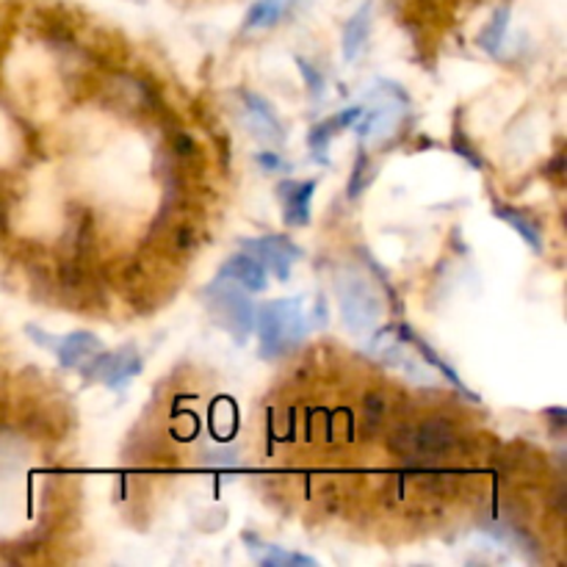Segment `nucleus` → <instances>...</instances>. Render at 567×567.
Segmentation results:
<instances>
[{"label":"nucleus","mask_w":567,"mask_h":567,"mask_svg":"<svg viewBox=\"0 0 567 567\" xmlns=\"http://www.w3.org/2000/svg\"><path fill=\"white\" fill-rule=\"evenodd\" d=\"M457 426L446 419H426L402 424L388 435V449L415 465H435L457 449Z\"/></svg>","instance_id":"1"},{"label":"nucleus","mask_w":567,"mask_h":567,"mask_svg":"<svg viewBox=\"0 0 567 567\" xmlns=\"http://www.w3.org/2000/svg\"><path fill=\"white\" fill-rule=\"evenodd\" d=\"M260 338V354L264 358H280L286 349L299 343L305 336V313L299 299H275L260 305L255 313Z\"/></svg>","instance_id":"2"},{"label":"nucleus","mask_w":567,"mask_h":567,"mask_svg":"<svg viewBox=\"0 0 567 567\" xmlns=\"http://www.w3.org/2000/svg\"><path fill=\"white\" fill-rule=\"evenodd\" d=\"M203 302L210 310L221 330L230 332L236 343H244L255 327V308L244 288L233 282L227 275H216L214 282L203 288Z\"/></svg>","instance_id":"3"},{"label":"nucleus","mask_w":567,"mask_h":567,"mask_svg":"<svg viewBox=\"0 0 567 567\" xmlns=\"http://www.w3.org/2000/svg\"><path fill=\"white\" fill-rule=\"evenodd\" d=\"M336 293L343 321L352 332H371L382 319V299L371 286V277L358 269H341L336 275Z\"/></svg>","instance_id":"4"},{"label":"nucleus","mask_w":567,"mask_h":567,"mask_svg":"<svg viewBox=\"0 0 567 567\" xmlns=\"http://www.w3.org/2000/svg\"><path fill=\"white\" fill-rule=\"evenodd\" d=\"M377 92L382 94L380 103H374L371 109H363V114L354 122L360 136L371 138V142L391 136L410 109V97L396 86V83H380Z\"/></svg>","instance_id":"5"},{"label":"nucleus","mask_w":567,"mask_h":567,"mask_svg":"<svg viewBox=\"0 0 567 567\" xmlns=\"http://www.w3.org/2000/svg\"><path fill=\"white\" fill-rule=\"evenodd\" d=\"M142 374V358L136 349H120V352H103L83 363L86 382H103L111 391H122L133 377Z\"/></svg>","instance_id":"6"},{"label":"nucleus","mask_w":567,"mask_h":567,"mask_svg":"<svg viewBox=\"0 0 567 567\" xmlns=\"http://www.w3.org/2000/svg\"><path fill=\"white\" fill-rule=\"evenodd\" d=\"M244 249L252 252V258H258L264 264L266 271L277 275L280 280L291 277V266L302 258V249L297 244L288 241L286 236H264V238H244Z\"/></svg>","instance_id":"7"},{"label":"nucleus","mask_w":567,"mask_h":567,"mask_svg":"<svg viewBox=\"0 0 567 567\" xmlns=\"http://www.w3.org/2000/svg\"><path fill=\"white\" fill-rule=\"evenodd\" d=\"M241 100H244V127H247L258 142H266V144L282 142L286 133H282V125L280 120H277L275 109H271L260 94H252V92H241Z\"/></svg>","instance_id":"8"},{"label":"nucleus","mask_w":567,"mask_h":567,"mask_svg":"<svg viewBox=\"0 0 567 567\" xmlns=\"http://www.w3.org/2000/svg\"><path fill=\"white\" fill-rule=\"evenodd\" d=\"M319 181H282L277 186V199L286 208V225L305 227L310 221V203Z\"/></svg>","instance_id":"9"},{"label":"nucleus","mask_w":567,"mask_h":567,"mask_svg":"<svg viewBox=\"0 0 567 567\" xmlns=\"http://www.w3.org/2000/svg\"><path fill=\"white\" fill-rule=\"evenodd\" d=\"M100 349H103V343H100V338L94 332H70V336L55 341L53 352L59 358L61 369H78L89 358H94Z\"/></svg>","instance_id":"10"},{"label":"nucleus","mask_w":567,"mask_h":567,"mask_svg":"<svg viewBox=\"0 0 567 567\" xmlns=\"http://www.w3.org/2000/svg\"><path fill=\"white\" fill-rule=\"evenodd\" d=\"M371 11H374L371 0H363V3L358 6V11H354V14L347 20V25H343L341 50H343V59L347 61L358 59V53L363 50V44L369 42Z\"/></svg>","instance_id":"11"},{"label":"nucleus","mask_w":567,"mask_h":567,"mask_svg":"<svg viewBox=\"0 0 567 567\" xmlns=\"http://www.w3.org/2000/svg\"><path fill=\"white\" fill-rule=\"evenodd\" d=\"M221 275L230 277L233 282L244 288V291H266V269L258 258L252 255H233L227 264L221 266Z\"/></svg>","instance_id":"12"},{"label":"nucleus","mask_w":567,"mask_h":567,"mask_svg":"<svg viewBox=\"0 0 567 567\" xmlns=\"http://www.w3.org/2000/svg\"><path fill=\"white\" fill-rule=\"evenodd\" d=\"M363 114V105H354V109H347V111H338L336 116H330V120L319 122V125L310 131V150L316 153V158L324 161V153H327V144L332 142V136H338L341 131H347V127H352L354 122H358V116Z\"/></svg>","instance_id":"13"},{"label":"nucleus","mask_w":567,"mask_h":567,"mask_svg":"<svg viewBox=\"0 0 567 567\" xmlns=\"http://www.w3.org/2000/svg\"><path fill=\"white\" fill-rule=\"evenodd\" d=\"M496 216H498V219L507 221V225L513 227V230L518 233V236L524 238V241L529 244V247L535 249L537 255L543 252V230H540V221H537L535 216L526 214V210L509 208V205H498Z\"/></svg>","instance_id":"14"},{"label":"nucleus","mask_w":567,"mask_h":567,"mask_svg":"<svg viewBox=\"0 0 567 567\" xmlns=\"http://www.w3.org/2000/svg\"><path fill=\"white\" fill-rule=\"evenodd\" d=\"M244 540L252 543V546H247L249 551L258 557V565L264 567H316L313 557H302V554H291V551H282L280 546H269V543H260V540H252L249 535H244Z\"/></svg>","instance_id":"15"},{"label":"nucleus","mask_w":567,"mask_h":567,"mask_svg":"<svg viewBox=\"0 0 567 567\" xmlns=\"http://www.w3.org/2000/svg\"><path fill=\"white\" fill-rule=\"evenodd\" d=\"M507 25H509V6L504 3V6H498L496 11H493L491 22H487V25L480 31V39H476V44H480L482 50H487L491 55H498L504 37H507Z\"/></svg>","instance_id":"16"},{"label":"nucleus","mask_w":567,"mask_h":567,"mask_svg":"<svg viewBox=\"0 0 567 567\" xmlns=\"http://www.w3.org/2000/svg\"><path fill=\"white\" fill-rule=\"evenodd\" d=\"M282 11H286V0H258V3L249 6L244 25L247 28H271L280 22Z\"/></svg>","instance_id":"17"},{"label":"nucleus","mask_w":567,"mask_h":567,"mask_svg":"<svg viewBox=\"0 0 567 567\" xmlns=\"http://www.w3.org/2000/svg\"><path fill=\"white\" fill-rule=\"evenodd\" d=\"M371 177H374V166H371V158L365 150H360L358 153V161H354V169H352V177H349V197L358 199L360 194L369 188Z\"/></svg>","instance_id":"18"},{"label":"nucleus","mask_w":567,"mask_h":567,"mask_svg":"<svg viewBox=\"0 0 567 567\" xmlns=\"http://www.w3.org/2000/svg\"><path fill=\"white\" fill-rule=\"evenodd\" d=\"M452 150L457 155H463L465 161H468L474 169H485V158L480 155V150L474 147V142H471L468 136H465V131L460 125H454V133H452Z\"/></svg>","instance_id":"19"},{"label":"nucleus","mask_w":567,"mask_h":567,"mask_svg":"<svg viewBox=\"0 0 567 567\" xmlns=\"http://www.w3.org/2000/svg\"><path fill=\"white\" fill-rule=\"evenodd\" d=\"M385 415H388L385 396H382V393H369V396H365V426H369V430H377V426L385 421Z\"/></svg>","instance_id":"20"},{"label":"nucleus","mask_w":567,"mask_h":567,"mask_svg":"<svg viewBox=\"0 0 567 567\" xmlns=\"http://www.w3.org/2000/svg\"><path fill=\"white\" fill-rule=\"evenodd\" d=\"M297 66H299V72L305 75V83H308L310 94H313V97H319V94L324 92V75H321V72L316 70L308 59H302V55H297Z\"/></svg>","instance_id":"21"},{"label":"nucleus","mask_w":567,"mask_h":567,"mask_svg":"<svg viewBox=\"0 0 567 567\" xmlns=\"http://www.w3.org/2000/svg\"><path fill=\"white\" fill-rule=\"evenodd\" d=\"M546 419L551 421V430L557 432V435H563L565 426H567V413H565V410H563V408L546 410Z\"/></svg>","instance_id":"22"},{"label":"nucleus","mask_w":567,"mask_h":567,"mask_svg":"<svg viewBox=\"0 0 567 567\" xmlns=\"http://www.w3.org/2000/svg\"><path fill=\"white\" fill-rule=\"evenodd\" d=\"M258 164L264 166L266 172H277V169H282V166H286V161H282L280 155H275V153H258Z\"/></svg>","instance_id":"23"},{"label":"nucleus","mask_w":567,"mask_h":567,"mask_svg":"<svg viewBox=\"0 0 567 567\" xmlns=\"http://www.w3.org/2000/svg\"><path fill=\"white\" fill-rule=\"evenodd\" d=\"M175 150H177V153H181V155H192V153H194V138L183 136V133H181V136L175 138Z\"/></svg>","instance_id":"24"},{"label":"nucleus","mask_w":567,"mask_h":567,"mask_svg":"<svg viewBox=\"0 0 567 567\" xmlns=\"http://www.w3.org/2000/svg\"><path fill=\"white\" fill-rule=\"evenodd\" d=\"M565 172V153H559L557 158L551 161V164L546 166V175H554V177H559Z\"/></svg>","instance_id":"25"},{"label":"nucleus","mask_w":567,"mask_h":567,"mask_svg":"<svg viewBox=\"0 0 567 567\" xmlns=\"http://www.w3.org/2000/svg\"><path fill=\"white\" fill-rule=\"evenodd\" d=\"M0 230H3V214H0Z\"/></svg>","instance_id":"26"}]
</instances>
